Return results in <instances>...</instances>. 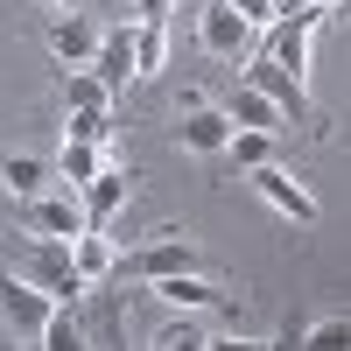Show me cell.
I'll use <instances>...</instances> for the list:
<instances>
[{
  "label": "cell",
  "mask_w": 351,
  "mask_h": 351,
  "mask_svg": "<svg viewBox=\"0 0 351 351\" xmlns=\"http://www.w3.org/2000/svg\"><path fill=\"white\" fill-rule=\"evenodd\" d=\"M134 197V169H120V162H106L92 183H84V225H112L120 218V204Z\"/></svg>",
  "instance_id": "cell-9"
},
{
  "label": "cell",
  "mask_w": 351,
  "mask_h": 351,
  "mask_svg": "<svg viewBox=\"0 0 351 351\" xmlns=\"http://www.w3.org/2000/svg\"><path fill=\"white\" fill-rule=\"evenodd\" d=\"M64 106H71V112H106L112 99H106V84H99L92 71H64Z\"/></svg>",
  "instance_id": "cell-20"
},
{
  "label": "cell",
  "mask_w": 351,
  "mask_h": 351,
  "mask_svg": "<svg viewBox=\"0 0 351 351\" xmlns=\"http://www.w3.org/2000/svg\"><path fill=\"white\" fill-rule=\"evenodd\" d=\"M148 288H155L162 302H176V309H204V316H232V309H225V295H218V288L204 281V274H162V281H148Z\"/></svg>",
  "instance_id": "cell-12"
},
{
  "label": "cell",
  "mask_w": 351,
  "mask_h": 351,
  "mask_svg": "<svg viewBox=\"0 0 351 351\" xmlns=\"http://www.w3.org/2000/svg\"><path fill=\"white\" fill-rule=\"evenodd\" d=\"M204 260L190 239H155V246H134V253H112V274L127 281H162V274H197Z\"/></svg>",
  "instance_id": "cell-2"
},
{
  "label": "cell",
  "mask_w": 351,
  "mask_h": 351,
  "mask_svg": "<svg viewBox=\"0 0 351 351\" xmlns=\"http://www.w3.org/2000/svg\"><path fill=\"white\" fill-rule=\"evenodd\" d=\"M71 253H77V274H84V281L112 274V239H106V225H84L77 239H71Z\"/></svg>",
  "instance_id": "cell-17"
},
{
  "label": "cell",
  "mask_w": 351,
  "mask_h": 351,
  "mask_svg": "<svg viewBox=\"0 0 351 351\" xmlns=\"http://www.w3.org/2000/svg\"><path fill=\"white\" fill-rule=\"evenodd\" d=\"M351 337V324L344 316H324V324H302V344H344Z\"/></svg>",
  "instance_id": "cell-21"
},
{
  "label": "cell",
  "mask_w": 351,
  "mask_h": 351,
  "mask_svg": "<svg viewBox=\"0 0 351 351\" xmlns=\"http://www.w3.org/2000/svg\"><path fill=\"white\" fill-rule=\"evenodd\" d=\"M225 8L239 14V21H253V28H267V21H274V8H267V0H225Z\"/></svg>",
  "instance_id": "cell-24"
},
{
  "label": "cell",
  "mask_w": 351,
  "mask_h": 351,
  "mask_svg": "<svg viewBox=\"0 0 351 351\" xmlns=\"http://www.w3.org/2000/svg\"><path fill=\"white\" fill-rule=\"evenodd\" d=\"M21 225H28V239H77V232H84V204L43 190V197L21 204Z\"/></svg>",
  "instance_id": "cell-8"
},
{
  "label": "cell",
  "mask_w": 351,
  "mask_h": 351,
  "mask_svg": "<svg viewBox=\"0 0 351 351\" xmlns=\"http://www.w3.org/2000/svg\"><path fill=\"white\" fill-rule=\"evenodd\" d=\"M162 49H169V28L162 21H141L134 28V77H155L162 71Z\"/></svg>",
  "instance_id": "cell-19"
},
{
  "label": "cell",
  "mask_w": 351,
  "mask_h": 351,
  "mask_svg": "<svg viewBox=\"0 0 351 351\" xmlns=\"http://www.w3.org/2000/svg\"><path fill=\"white\" fill-rule=\"evenodd\" d=\"M92 77L106 84V99H120L134 84V28H112V36H99V56H92Z\"/></svg>",
  "instance_id": "cell-10"
},
{
  "label": "cell",
  "mask_w": 351,
  "mask_h": 351,
  "mask_svg": "<svg viewBox=\"0 0 351 351\" xmlns=\"http://www.w3.org/2000/svg\"><path fill=\"white\" fill-rule=\"evenodd\" d=\"M197 43L204 49H211V56H253V21H239V14H232L225 8V0H204V8H197Z\"/></svg>",
  "instance_id": "cell-5"
},
{
  "label": "cell",
  "mask_w": 351,
  "mask_h": 351,
  "mask_svg": "<svg viewBox=\"0 0 351 351\" xmlns=\"http://www.w3.org/2000/svg\"><path fill=\"white\" fill-rule=\"evenodd\" d=\"M162 344H169V351H204V344H218V337H204L197 324H169V330H162Z\"/></svg>",
  "instance_id": "cell-22"
},
{
  "label": "cell",
  "mask_w": 351,
  "mask_h": 351,
  "mask_svg": "<svg viewBox=\"0 0 351 351\" xmlns=\"http://www.w3.org/2000/svg\"><path fill=\"white\" fill-rule=\"evenodd\" d=\"M36 344H43V351H84V344H92V337H84V324H77V316H71V302H56Z\"/></svg>",
  "instance_id": "cell-18"
},
{
  "label": "cell",
  "mask_w": 351,
  "mask_h": 351,
  "mask_svg": "<svg viewBox=\"0 0 351 351\" xmlns=\"http://www.w3.org/2000/svg\"><path fill=\"white\" fill-rule=\"evenodd\" d=\"M239 84H253L260 99H274L281 120H309V84H295L281 64H267V56H246V77H239Z\"/></svg>",
  "instance_id": "cell-7"
},
{
  "label": "cell",
  "mask_w": 351,
  "mask_h": 351,
  "mask_svg": "<svg viewBox=\"0 0 351 351\" xmlns=\"http://www.w3.org/2000/svg\"><path fill=\"white\" fill-rule=\"evenodd\" d=\"M49 295L28 274H14V267H0V316H8V330L14 337H43V324H49Z\"/></svg>",
  "instance_id": "cell-3"
},
{
  "label": "cell",
  "mask_w": 351,
  "mask_h": 351,
  "mask_svg": "<svg viewBox=\"0 0 351 351\" xmlns=\"http://www.w3.org/2000/svg\"><path fill=\"white\" fill-rule=\"evenodd\" d=\"M134 8H141V21H162V28H169V8H176V0H134Z\"/></svg>",
  "instance_id": "cell-25"
},
{
  "label": "cell",
  "mask_w": 351,
  "mask_h": 351,
  "mask_svg": "<svg viewBox=\"0 0 351 351\" xmlns=\"http://www.w3.org/2000/svg\"><path fill=\"white\" fill-rule=\"evenodd\" d=\"M225 169H260V162H281V134H260V127H232V141L218 148Z\"/></svg>",
  "instance_id": "cell-13"
},
{
  "label": "cell",
  "mask_w": 351,
  "mask_h": 351,
  "mask_svg": "<svg viewBox=\"0 0 351 351\" xmlns=\"http://www.w3.org/2000/svg\"><path fill=\"white\" fill-rule=\"evenodd\" d=\"M49 176H56V169H49L43 155H8V162H0V183H8L21 204H28V197H43V190H49Z\"/></svg>",
  "instance_id": "cell-15"
},
{
  "label": "cell",
  "mask_w": 351,
  "mask_h": 351,
  "mask_svg": "<svg viewBox=\"0 0 351 351\" xmlns=\"http://www.w3.org/2000/svg\"><path fill=\"white\" fill-rule=\"evenodd\" d=\"M71 141H92V148H106V112H71Z\"/></svg>",
  "instance_id": "cell-23"
},
{
  "label": "cell",
  "mask_w": 351,
  "mask_h": 351,
  "mask_svg": "<svg viewBox=\"0 0 351 351\" xmlns=\"http://www.w3.org/2000/svg\"><path fill=\"white\" fill-rule=\"evenodd\" d=\"M225 120H232V127H260V134H281V106H274V99H260L253 84H232V92H225Z\"/></svg>",
  "instance_id": "cell-14"
},
{
  "label": "cell",
  "mask_w": 351,
  "mask_h": 351,
  "mask_svg": "<svg viewBox=\"0 0 351 351\" xmlns=\"http://www.w3.org/2000/svg\"><path fill=\"white\" fill-rule=\"evenodd\" d=\"M246 176H253V190L267 197V204H274V211H281L288 225H316V197H309V190L295 183V176L281 169V162H260V169H246Z\"/></svg>",
  "instance_id": "cell-6"
},
{
  "label": "cell",
  "mask_w": 351,
  "mask_h": 351,
  "mask_svg": "<svg viewBox=\"0 0 351 351\" xmlns=\"http://www.w3.org/2000/svg\"><path fill=\"white\" fill-rule=\"evenodd\" d=\"M176 141H183L190 155H204V162H218V148L232 141V120H225V106H190V120L176 127Z\"/></svg>",
  "instance_id": "cell-11"
},
{
  "label": "cell",
  "mask_w": 351,
  "mask_h": 351,
  "mask_svg": "<svg viewBox=\"0 0 351 351\" xmlns=\"http://www.w3.org/2000/svg\"><path fill=\"white\" fill-rule=\"evenodd\" d=\"M49 169L64 176V183H77V190H84V183H92V176L106 169V148H92V141H64V148H56V162H49Z\"/></svg>",
  "instance_id": "cell-16"
},
{
  "label": "cell",
  "mask_w": 351,
  "mask_h": 351,
  "mask_svg": "<svg viewBox=\"0 0 351 351\" xmlns=\"http://www.w3.org/2000/svg\"><path fill=\"white\" fill-rule=\"evenodd\" d=\"M21 274L43 288L49 302H77L84 295V274H77V253H71V239H36L21 253Z\"/></svg>",
  "instance_id": "cell-1"
},
{
  "label": "cell",
  "mask_w": 351,
  "mask_h": 351,
  "mask_svg": "<svg viewBox=\"0 0 351 351\" xmlns=\"http://www.w3.org/2000/svg\"><path fill=\"white\" fill-rule=\"evenodd\" d=\"M43 8H49V14H71V8H77V0H43Z\"/></svg>",
  "instance_id": "cell-26"
},
{
  "label": "cell",
  "mask_w": 351,
  "mask_h": 351,
  "mask_svg": "<svg viewBox=\"0 0 351 351\" xmlns=\"http://www.w3.org/2000/svg\"><path fill=\"white\" fill-rule=\"evenodd\" d=\"M316 8H337V0H316Z\"/></svg>",
  "instance_id": "cell-27"
},
{
  "label": "cell",
  "mask_w": 351,
  "mask_h": 351,
  "mask_svg": "<svg viewBox=\"0 0 351 351\" xmlns=\"http://www.w3.org/2000/svg\"><path fill=\"white\" fill-rule=\"evenodd\" d=\"M99 36L106 28L92 21V14H56L49 21V56H56V71H92V56H99Z\"/></svg>",
  "instance_id": "cell-4"
}]
</instances>
